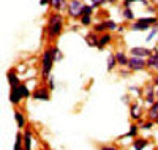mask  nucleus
<instances>
[{
	"label": "nucleus",
	"mask_w": 158,
	"mask_h": 150,
	"mask_svg": "<svg viewBox=\"0 0 158 150\" xmlns=\"http://www.w3.org/2000/svg\"><path fill=\"white\" fill-rule=\"evenodd\" d=\"M15 117H16V120H18V125H19V128H22V127L25 125V120H24L22 114H21V112H16V114H15Z\"/></svg>",
	"instance_id": "nucleus-18"
},
{
	"label": "nucleus",
	"mask_w": 158,
	"mask_h": 150,
	"mask_svg": "<svg viewBox=\"0 0 158 150\" xmlns=\"http://www.w3.org/2000/svg\"><path fill=\"white\" fill-rule=\"evenodd\" d=\"M8 82H10V85H11V87L19 85V79H18V76H16V73H15V71H10V73H8Z\"/></svg>",
	"instance_id": "nucleus-9"
},
{
	"label": "nucleus",
	"mask_w": 158,
	"mask_h": 150,
	"mask_svg": "<svg viewBox=\"0 0 158 150\" xmlns=\"http://www.w3.org/2000/svg\"><path fill=\"white\" fill-rule=\"evenodd\" d=\"M130 128H131V130H130L128 134H125V136H127V138H128V136H131V138H133V136H136V133H138V127L133 125V127H130Z\"/></svg>",
	"instance_id": "nucleus-21"
},
{
	"label": "nucleus",
	"mask_w": 158,
	"mask_h": 150,
	"mask_svg": "<svg viewBox=\"0 0 158 150\" xmlns=\"http://www.w3.org/2000/svg\"><path fill=\"white\" fill-rule=\"evenodd\" d=\"M24 147H25V150H30V147H32V133L30 131H25V134H24Z\"/></svg>",
	"instance_id": "nucleus-10"
},
{
	"label": "nucleus",
	"mask_w": 158,
	"mask_h": 150,
	"mask_svg": "<svg viewBox=\"0 0 158 150\" xmlns=\"http://www.w3.org/2000/svg\"><path fill=\"white\" fill-rule=\"evenodd\" d=\"M48 2H51V0H40V3H41V5H46Z\"/></svg>",
	"instance_id": "nucleus-34"
},
{
	"label": "nucleus",
	"mask_w": 158,
	"mask_h": 150,
	"mask_svg": "<svg viewBox=\"0 0 158 150\" xmlns=\"http://www.w3.org/2000/svg\"><path fill=\"white\" fill-rule=\"evenodd\" d=\"M156 93H158V92H156Z\"/></svg>",
	"instance_id": "nucleus-39"
},
{
	"label": "nucleus",
	"mask_w": 158,
	"mask_h": 150,
	"mask_svg": "<svg viewBox=\"0 0 158 150\" xmlns=\"http://www.w3.org/2000/svg\"><path fill=\"white\" fill-rule=\"evenodd\" d=\"M147 101L153 104V90H152V89L147 90Z\"/></svg>",
	"instance_id": "nucleus-22"
},
{
	"label": "nucleus",
	"mask_w": 158,
	"mask_h": 150,
	"mask_svg": "<svg viewBox=\"0 0 158 150\" xmlns=\"http://www.w3.org/2000/svg\"><path fill=\"white\" fill-rule=\"evenodd\" d=\"M108 25H109V29H111V30H115V29H117L115 22H112V21H109V22H108Z\"/></svg>",
	"instance_id": "nucleus-31"
},
{
	"label": "nucleus",
	"mask_w": 158,
	"mask_h": 150,
	"mask_svg": "<svg viewBox=\"0 0 158 150\" xmlns=\"http://www.w3.org/2000/svg\"><path fill=\"white\" fill-rule=\"evenodd\" d=\"M133 2H136V0H125V6L128 8V6H130V3H133ZM142 2H144V0H142Z\"/></svg>",
	"instance_id": "nucleus-32"
},
{
	"label": "nucleus",
	"mask_w": 158,
	"mask_h": 150,
	"mask_svg": "<svg viewBox=\"0 0 158 150\" xmlns=\"http://www.w3.org/2000/svg\"><path fill=\"white\" fill-rule=\"evenodd\" d=\"M147 29H149V24H146L142 19L138 21V22L133 25V30H147Z\"/></svg>",
	"instance_id": "nucleus-11"
},
{
	"label": "nucleus",
	"mask_w": 158,
	"mask_h": 150,
	"mask_svg": "<svg viewBox=\"0 0 158 150\" xmlns=\"http://www.w3.org/2000/svg\"><path fill=\"white\" fill-rule=\"evenodd\" d=\"M141 115H139V109H138V106H133V119H139Z\"/></svg>",
	"instance_id": "nucleus-27"
},
{
	"label": "nucleus",
	"mask_w": 158,
	"mask_h": 150,
	"mask_svg": "<svg viewBox=\"0 0 158 150\" xmlns=\"http://www.w3.org/2000/svg\"><path fill=\"white\" fill-rule=\"evenodd\" d=\"M103 150H120V148H112V147H103Z\"/></svg>",
	"instance_id": "nucleus-33"
},
{
	"label": "nucleus",
	"mask_w": 158,
	"mask_h": 150,
	"mask_svg": "<svg viewBox=\"0 0 158 150\" xmlns=\"http://www.w3.org/2000/svg\"><path fill=\"white\" fill-rule=\"evenodd\" d=\"M156 84H158V77H156Z\"/></svg>",
	"instance_id": "nucleus-36"
},
{
	"label": "nucleus",
	"mask_w": 158,
	"mask_h": 150,
	"mask_svg": "<svg viewBox=\"0 0 158 150\" xmlns=\"http://www.w3.org/2000/svg\"><path fill=\"white\" fill-rule=\"evenodd\" d=\"M111 2H115V0H111Z\"/></svg>",
	"instance_id": "nucleus-37"
},
{
	"label": "nucleus",
	"mask_w": 158,
	"mask_h": 150,
	"mask_svg": "<svg viewBox=\"0 0 158 150\" xmlns=\"http://www.w3.org/2000/svg\"><path fill=\"white\" fill-rule=\"evenodd\" d=\"M21 89H22V93H24V97H29V95H30V92L27 90V87H25V85H21Z\"/></svg>",
	"instance_id": "nucleus-29"
},
{
	"label": "nucleus",
	"mask_w": 158,
	"mask_h": 150,
	"mask_svg": "<svg viewBox=\"0 0 158 150\" xmlns=\"http://www.w3.org/2000/svg\"><path fill=\"white\" fill-rule=\"evenodd\" d=\"M54 63V49H48L43 56V74H44V79L48 77V73L51 71V66Z\"/></svg>",
	"instance_id": "nucleus-2"
},
{
	"label": "nucleus",
	"mask_w": 158,
	"mask_h": 150,
	"mask_svg": "<svg viewBox=\"0 0 158 150\" xmlns=\"http://www.w3.org/2000/svg\"><path fill=\"white\" fill-rule=\"evenodd\" d=\"M49 3H51L52 6H54V8H65V6H67L65 0H51Z\"/></svg>",
	"instance_id": "nucleus-14"
},
{
	"label": "nucleus",
	"mask_w": 158,
	"mask_h": 150,
	"mask_svg": "<svg viewBox=\"0 0 158 150\" xmlns=\"http://www.w3.org/2000/svg\"><path fill=\"white\" fill-rule=\"evenodd\" d=\"M115 59H117V62H118V63H122V65H128V59L125 57V54H123V52H117V54H115Z\"/></svg>",
	"instance_id": "nucleus-13"
},
{
	"label": "nucleus",
	"mask_w": 158,
	"mask_h": 150,
	"mask_svg": "<svg viewBox=\"0 0 158 150\" xmlns=\"http://www.w3.org/2000/svg\"><path fill=\"white\" fill-rule=\"evenodd\" d=\"M82 10H84L82 2H79V0H71V3H70V15L73 18L82 16Z\"/></svg>",
	"instance_id": "nucleus-3"
},
{
	"label": "nucleus",
	"mask_w": 158,
	"mask_h": 150,
	"mask_svg": "<svg viewBox=\"0 0 158 150\" xmlns=\"http://www.w3.org/2000/svg\"><path fill=\"white\" fill-rule=\"evenodd\" d=\"M146 145H147V141H144V139H138V141H135V150H142Z\"/></svg>",
	"instance_id": "nucleus-16"
},
{
	"label": "nucleus",
	"mask_w": 158,
	"mask_h": 150,
	"mask_svg": "<svg viewBox=\"0 0 158 150\" xmlns=\"http://www.w3.org/2000/svg\"><path fill=\"white\" fill-rule=\"evenodd\" d=\"M24 97V93H22V89H21V85H16V87H13V90H11V95H10V101L11 103H19L21 101V98Z\"/></svg>",
	"instance_id": "nucleus-5"
},
{
	"label": "nucleus",
	"mask_w": 158,
	"mask_h": 150,
	"mask_svg": "<svg viewBox=\"0 0 158 150\" xmlns=\"http://www.w3.org/2000/svg\"><path fill=\"white\" fill-rule=\"evenodd\" d=\"M90 21H92V19H90V15H84V16H82V24H84V25H89Z\"/></svg>",
	"instance_id": "nucleus-26"
},
{
	"label": "nucleus",
	"mask_w": 158,
	"mask_h": 150,
	"mask_svg": "<svg viewBox=\"0 0 158 150\" xmlns=\"http://www.w3.org/2000/svg\"><path fill=\"white\" fill-rule=\"evenodd\" d=\"M147 63L142 60V57H133V59H130L128 60V66H130V70H135V71H139L142 70L144 66H146Z\"/></svg>",
	"instance_id": "nucleus-4"
},
{
	"label": "nucleus",
	"mask_w": 158,
	"mask_h": 150,
	"mask_svg": "<svg viewBox=\"0 0 158 150\" xmlns=\"http://www.w3.org/2000/svg\"><path fill=\"white\" fill-rule=\"evenodd\" d=\"M109 41H111V35H108V33H106V35H103V36L100 38V43H98V48H103L104 44H108Z\"/></svg>",
	"instance_id": "nucleus-15"
},
{
	"label": "nucleus",
	"mask_w": 158,
	"mask_h": 150,
	"mask_svg": "<svg viewBox=\"0 0 158 150\" xmlns=\"http://www.w3.org/2000/svg\"><path fill=\"white\" fill-rule=\"evenodd\" d=\"M153 52H155V54H150V56H149L147 65L152 66V68H158V52H156V49H155Z\"/></svg>",
	"instance_id": "nucleus-8"
},
{
	"label": "nucleus",
	"mask_w": 158,
	"mask_h": 150,
	"mask_svg": "<svg viewBox=\"0 0 158 150\" xmlns=\"http://www.w3.org/2000/svg\"><path fill=\"white\" fill-rule=\"evenodd\" d=\"M106 29H109L108 22H101V24H98V25L95 27V30H98V32H103V30H106Z\"/></svg>",
	"instance_id": "nucleus-19"
},
{
	"label": "nucleus",
	"mask_w": 158,
	"mask_h": 150,
	"mask_svg": "<svg viewBox=\"0 0 158 150\" xmlns=\"http://www.w3.org/2000/svg\"><path fill=\"white\" fill-rule=\"evenodd\" d=\"M92 10H94V6H84V10H82V16L84 15H92Z\"/></svg>",
	"instance_id": "nucleus-24"
},
{
	"label": "nucleus",
	"mask_w": 158,
	"mask_h": 150,
	"mask_svg": "<svg viewBox=\"0 0 158 150\" xmlns=\"http://www.w3.org/2000/svg\"><path fill=\"white\" fill-rule=\"evenodd\" d=\"M131 54H133L135 57H146V56H150V51L149 49H146V48H133L130 51Z\"/></svg>",
	"instance_id": "nucleus-6"
},
{
	"label": "nucleus",
	"mask_w": 158,
	"mask_h": 150,
	"mask_svg": "<svg viewBox=\"0 0 158 150\" xmlns=\"http://www.w3.org/2000/svg\"><path fill=\"white\" fill-rule=\"evenodd\" d=\"M142 21L146 22V24H149V25L150 24H156V19L155 18H146V19H142Z\"/></svg>",
	"instance_id": "nucleus-28"
},
{
	"label": "nucleus",
	"mask_w": 158,
	"mask_h": 150,
	"mask_svg": "<svg viewBox=\"0 0 158 150\" xmlns=\"http://www.w3.org/2000/svg\"><path fill=\"white\" fill-rule=\"evenodd\" d=\"M104 2H108V0H92V6H98V5H103Z\"/></svg>",
	"instance_id": "nucleus-25"
},
{
	"label": "nucleus",
	"mask_w": 158,
	"mask_h": 150,
	"mask_svg": "<svg viewBox=\"0 0 158 150\" xmlns=\"http://www.w3.org/2000/svg\"><path fill=\"white\" fill-rule=\"evenodd\" d=\"M155 33H156V27H155V29H153V30H152V32H150V35H149V36H147V41H150V40H152V38H153V36H155Z\"/></svg>",
	"instance_id": "nucleus-30"
},
{
	"label": "nucleus",
	"mask_w": 158,
	"mask_h": 150,
	"mask_svg": "<svg viewBox=\"0 0 158 150\" xmlns=\"http://www.w3.org/2000/svg\"><path fill=\"white\" fill-rule=\"evenodd\" d=\"M15 150H21V147H19V148H15Z\"/></svg>",
	"instance_id": "nucleus-35"
},
{
	"label": "nucleus",
	"mask_w": 158,
	"mask_h": 150,
	"mask_svg": "<svg viewBox=\"0 0 158 150\" xmlns=\"http://www.w3.org/2000/svg\"><path fill=\"white\" fill-rule=\"evenodd\" d=\"M123 16H125L127 19H133V11H131L130 8H127V10H125V13H123Z\"/></svg>",
	"instance_id": "nucleus-23"
},
{
	"label": "nucleus",
	"mask_w": 158,
	"mask_h": 150,
	"mask_svg": "<svg viewBox=\"0 0 158 150\" xmlns=\"http://www.w3.org/2000/svg\"><path fill=\"white\" fill-rule=\"evenodd\" d=\"M33 98L35 100H44V101H48L49 100V93H48L46 89H40V90H36L33 93Z\"/></svg>",
	"instance_id": "nucleus-7"
},
{
	"label": "nucleus",
	"mask_w": 158,
	"mask_h": 150,
	"mask_svg": "<svg viewBox=\"0 0 158 150\" xmlns=\"http://www.w3.org/2000/svg\"><path fill=\"white\" fill-rule=\"evenodd\" d=\"M114 66H115V56H111L108 60V70H112Z\"/></svg>",
	"instance_id": "nucleus-20"
},
{
	"label": "nucleus",
	"mask_w": 158,
	"mask_h": 150,
	"mask_svg": "<svg viewBox=\"0 0 158 150\" xmlns=\"http://www.w3.org/2000/svg\"><path fill=\"white\" fill-rule=\"evenodd\" d=\"M87 43H89L90 46H98L100 40H97V36H95V35H89V36H87Z\"/></svg>",
	"instance_id": "nucleus-17"
},
{
	"label": "nucleus",
	"mask_w": 158,
	"mask_h": 150,
	"mask_svg": "<svg viewBox=\"0 0 158 150\" xmlns=\"http://www.w3.org/2000/svg\"><path fill=\"white\" fill-rule=\"evenodd\" d=\"M156 123H158V119H156Z\"/></svg>",
	"instance_id": "nucleus-38"
},
{
	"label": "nucleus",
	"mask_w": 158,
	"mask_h": 150,
	"mask_svg": "<svg viewBox=\"0 0 158 150\" xmlns=\"http://www.w3.org/2000/svg\"><path fill=\"white\" fill-rule=\"evenodd\" d=\"M149 117L152 119V120H155V119H158V101L150 107V111H149Z\"/></svg>",
	"instance_id": "nucleus-12"
},
{
	"label": "nucleus",
	"mask_w": 158,
	"mask_h": 150,
	"mask_svg": "<svg viewBox=\"0 0 158 150\" xmlns=\"http://www.w3.org/2000/svg\"><path fill=\"white\" fill-rule=\"evenodd\" d=\"M60 30H62V18H60L59 15H56L54 18H51V21H49L48 33H49L51 36H56V35L60 33Z\"/></svg>",
	"instance_id": "nucleus-1"
}]
</instances>
